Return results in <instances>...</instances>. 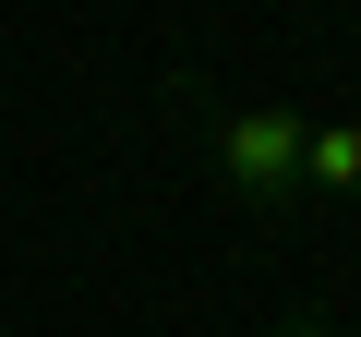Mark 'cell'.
I'll list each match as a JSON object with an SVG mask.
<instances>
[{"label":"cell","instance_id":"6da1fadb","mask_svg":"<svg viewBox=\"0 0 361 337\" xmlns=\"http://www.w3.org/2000/svg\"><path fill=\"white\" fill-rule=\"evenodd\" d=\"M193 121H205V157H217L229 205H253V217H289V205H301V145H313V121H289V109H205V85H193Z\"/></svg>","mask_w":361,"mask_h":337},{"label":"cell","instance_id":"7a4b0ae2","mask_svg":"<svg viewBox=\"0 0 361 337\" xmlns=\"http://www.w3.org/2000/svg\"><path fill=\"white\" fill-rule=\"evenodd\" d=\"M301 205H361V109H349V121H313V145H301Z\"/></svg>","mask_w":361,"mask_h":337},{"label":"cell","instance_id":"3957f363","mask_svg":"<svg viewBox=\"0 0 361 337\" xmlns=\"http://www.w3.org/2000/svg\"><path fill=\"white\" fill-rule=\"evenodd\" d=\"M277 337H337V325H313V313H289V325H277Z\"/></svg>","mask_w":361,"mask_h":337}]
</instances>
